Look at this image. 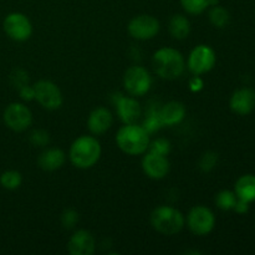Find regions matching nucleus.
Here are the masks:
<instances>
[{
    "mask_svg": "<svg viewBox=\"0 0 255 255\" xmlns=\"http://www.w3.org/2000/svg\"><path fill=\"white\" fill-rule=\"evenodd\" d=\"M2 120L7 128L15 132L26 131L32 124V114L27 106L20 102H12L2 114Z\"/></svg>",
    "mask_w": 255,
    "mask_h": 255,
    "instance_id": "nucleus-9",
    "label": "nucleus"
},
{
    "mask_svg": "<svg viewBox=\"0 0 255 255\" xmlns=\"http://www.w3.org/2000/svg\"><path fill=\"white\" fill-rule=\"evenodd\" d=\"M77 222H79V214H77V212L74 211V209H65L64 213L61 214V223L64 226V228H74Z\"/></svg>",
    "mask_w": 255,
    "mask_h": 255,
    "instance_id": "nucleus-29",
    "label": "nucleus"
},
{
    "mask_svg": "<svg viewBox=\"0 0 255 255\" xmlns=\"http://www.w3.org/2000/svg\"><path fill=\"white\" fill-rule=\"evenodd\" d=\"M249 204L251 203H248V202H246V201H243V199H237V203H236V206H234V208H233V211H236L237 213H239V214H246V213H248L249 212Z\"/></svg>",
    "mask_w": 255,
    "mask_h": 255,
    "instance_id": "nucleus-32",
    "label": "nucleus"
},
{
    "mask_svg": "<svg viewBox=\"0 0 255 255\" xmlns=\"http://www.w3.org/2000/svg\"><path fill=\"white\" fill-rule=\"evenodd\" d=\"M142 126H143V128L146 129L149 134L154 133L156 131L161 129L164 125L163 122H162L161 115H159V109L149 107L148 111L146 112V117H144Z\"/></svg>",
    "mask_w": 255,
    "mask_h": 255,
    "instance_id": "nucleus-21",
    "label": "nucleus"
},
{
    "mask_svg": "<svg viewBox=\"0 0 255 255\" xmlns=\"http://www.w3.org/2000/svg\"><path fill=\"white\" fill-rule=\"evenodd\" d=\"M209 21L214 25L216 27H226L228 25L231 15H229L228 10L226 7L221 6V5H213L209 10Z\"/></svg>",
    "mask_w": 255,
    "mask_h": 255,
    "instance_id": "nucleus-22",
    "label": "nucleus"
},
{
    "mask_svg": "<svg viewBox=\"0 0 255 255\" xmlns=\"http://www.w3.org/2000/svg\"><path fill=\"white\" fill-rule=\"evenodd\" d=\"M189 87H191L192 91H199V90L203 89V80L198 75H194L189 81Z\"/></svg>",
    "mask_w": 255,
    "mask_h": 255,
    "instance_id": "nucleus-33",
    "label": "nucleus"
},
{
    "mask_svg": "<svg viewBox=\"0 0 255 255\" xmlns=\"http://www.w3.org/2000/svg\"><path fill=\"white\" fill-rule=\"evenodd\" d=\"M218 162V154L214 152H206L199 161V168L204 172H209L216 167Z\"/></svg>",
    "mask_w": 255,
    "mask_h": 255,
    "instance_id": "nucleus-27",
    "label": "nucleus"
},
{
    "mask_svg": "<svg viewBox=\"0 0 255 255\" xmlns=\"http://www.w3.org/2000/svg\"><path fill=\"white\" fill-rule=\"evenodd\" d=\"M159 21L152 15L142 14L137 15L129 21L127 30L133 39L137 40H151L158 34Z\"/></svg>",
    "mask_w": 255,
    "mask_h": 255,
    "instance_id": "nucleus-11",
    "label": "nucleus"
},
{
    "mask_svg": "<svg viewBox=\"0 0 255 255\" xmlns=\"http://www.w3.org/2000/svg\"><path fill=\"white\" fill-rule=\"evenodd\" d=\"M101 144L94 136H80L72 142L69 151L71 163L76 168L87 169L94 167L101 157Z\"/></svg>",
    "mask_w": 255,
    "mask_h": 255,
    "instance_id": "nucleus-2",
    "label": "nucleus"
},
{
    "mask_svg": "<svg viewBox=\"0 0 255 255\" xmlns=\"http://www.w3.org/2000/svg\"><path fill=\"white\" fill-rule=\"evenodd\" d=\"M229 106L234 114L239 116H247L255 110V91L249 87H243L233 92Z\"/></svg>",
    "mask_w": 255,
    "mask_h": 255,
    "instance_id": "nucleus-14",
    "label": "nucleus"
},
{
    "mask_svg": "<svg viewBox=\"0 0 255 255\" xmlns=\"http://www.w3.org/2000/svg\"><path fill=\"white\" fill-rule=\"evenodd\" d=\"M112 100L116 106L117 116L124 124H134L141 117V105L133 96H125L119 92L112 96Z\"/></svg>",
    "mask_w": 255,
    "mask_h": 255,
    "instance_id": "nucleus-12",
    "label": "nucleus"
},
{
    "mask_svg": "<svg viewBox=\"0 0 255 255\" xmlns=\"http://www.w3.org/2000/svg\"><path fill=\"white\" fill-rule=\"evenodd\" d=\"M10 79H11V84L14 85V86L16 87L17 90H19L20 87L24 86V85H26L27 82H29V77H27V74L24 71V70H21V69L15 70V71L11 74V76H10Z\"/></svg>",
    "mask_w": 255,
    "mask_h": 255,
    "instance_id": "nucleus-30",
    "label": "nucleus"
},
{
    "mask_svg": "<svg viewBox=\"0 0 255 255\" xmlns=\"http://www.w3.org/2000/svg\"><path fill=\"white\" fill-rule=\"evenodd\" d=\"M216 51L208 45H198L189 54L187 66L192 74L201 76L211 71L216 66Z\"/></svg>",
    "mask_w": 255,
    "mask_h": 255,
    "instance_id": "nucleus-6",
    "label": "nucleus"
},
{
    "mask_svg": "<svg viewBox=\"0 0 255 255\" xmlns=\"http://www.w3.org/2000/svg\"><path fill=\"white\" fill-rule=\"evenodd\" d=\"M124 86L131 96H144L152 87V77L143 66H131L125 72Z\"/></svg>",
    "mask_w": 255,
    "mask_h": 255,
    "instance_id": "nucleus-5",
    "label": "nucleus"
},
{
    "mask_svg": "<svg viewBox=\"0 0 255 255\" xmlns=\"http://www.w3.org/2000/svg\"><path fill=\"white\" fill-rule=\"evenodd\" d=\"M2 29L11 40L17 42L26 41L32 34V24L22 12H10L2 21Z\"/></svg>",
    "mask_w": 255,
    "mask_h": 255,
    "instance_id": "nucleus-7",
    "label": "nucleus"
},
{
    "mask_svg": "<svg viewBox=\"0 0 255 255\" xmlns=\"http://www.w3.org/2000/svg\"><path fill=\"white\" fill-rule=\"evenodd\" d=\"M153 67L159 77L166 80L178 79L186 69V60L178 50L162 47L153 54Z\"/></svg>",
    "mask_w": 255,
    "mask_h": 255,
    "instance_id": "nucleus-3",
    "label": "nucleus"
},
{
    "mask_svg": "<svg viewBox=\"0 0 255 255\" xmlns=\"http://www.w3.org/2000/svg\"><path fill=\"white\" fill-rule=\"evenodd\" d=\"M234 193L239 199L253 203L255 202V174H244L234 186Z\"/></svg>",
    "mask_w": 255,
    "mask_h": 255,
    "instance_id": "nucleus-19",
    "label": "nucleus"
},
{
    "mask_svg": "<svg viewBox=\"0 0 255 255\" xmlns=\"http://www.w3.org/2000/svg\"><path fill=\"white\" fill-rule=\"evenodd\" d=\"M66 154L60 148H47L37 158V166L47 172L56 171L64 166Z\"/></svg>",
    "mask_w": 255,
    "mask_h": 255,
    "instance_id": "nucleus-17",
    "label": "nucleus"
},
{
    "mask_svg": "<svg viewBox=\"0 0 255 255\" xmlns=\"http://www.w3.org/2000/svg\"><path fill=\"white\" fill-rule=\"evenodd\" d=\"M50 137L49 133L44 129H35L31 134H30V142L36 147H44L49 143Z\"/></svg>",
    "mask_w": 255,
    "mask_h": 255,
    "instance_id": "nucleus-28",
    "label": "nucleus"
},
{
    "mask_svg": "<svg viewBox=\"0 0 255 255\" xmlns=\"http://www.w3.org/2000/svg\"><path fill=\"white\" fill-rule=\"evenodd\" d=\"M151 224L163 236H174L183 229L186 219L182 212L169 206H159L152 212Z\"/></svg>",
    "mask_w": 255,
    "mask_h": 255,
    "instance_id": "nucleus-4",
    "label": "nucleus"
},
{
    "mask_svg": "<svg viewBox=\"0 0 255 255\" xmlns=\"http://www.w3.org/2000/svg\"><path fill=\"white\" fill-rule=\"evenodd\" d=\"M191 31V22L184 15L177 14L169 20V32L177 40L186 39Z\"/></svg>",
    "mask_w": 255,
    "mask_h": 255,
    "instance_id": "nucleus-20",
    "label": "nucleus"
},
{
    "mask_svg": "<svg viewBox=\"0 0 255 255\" xmlns=\"http://www.w3.org/2000/svg\"><path fill=\"white\" fill-rule=\"evenodd\" d=\"M142 158V169L144 174L152 179H163L169 173L171 164L167 156L147 151Z\"/></svg>",
    "mask_w": 255,
    "mask_h": 255,
    "instance_id": "nucleus-13",
    "label": "nucleus"
},
{
    "mask_svg": "<svg viewBox=\"0 0 255 255\" xmlns=\"http://www.w3.org/2000/svg\"><path fill=\"white\" fill-rule=\"evenodd\" d=\"M237 199H238V197L234 192L224 189V191H221L216 196V204L222 211H233Z\"/></svg>",
    "mask_w": 255,
    "mask_h": 255,
    "instance_id": "nucleus-24",
    "label": "nucleus"
},
{
    "mask_svg": "<svg viewBox=\"0 0 255 255\" xmlns=\"http://www.w3.org/2000/svg\"><path fill=\"white\" fill-rule=\"evenodd\" d=\"M149 133L142 125L125 124L116 134V143L122 152L129 156L146 153L149 146Z\"/></svg>",
    "mask_w": 255,
    "mask_h": 255,
    "instance_id": "nucleus-1",
    "label": "nucleus"
},
{
    "mask_svg": "<svg viewBox=\"0 0 255 255\" xmlns=\"http://www.w3.org/2000/svg\"><path fill=\"white\" fill-rule=\"evenodd\" d=\"M19 95L24 101H31V100H35V90L34 86H30L29 84L24 85V86L20 87L19 90Z\"/></svg>",
    "mask_w": 255,
    "mask_h": 255,
    "instance_id": "nucleus-31",
    "label": "nucleus"
},
{
    "mask_svg": "<svg viewBox=\"0 0 255 255\" xmlns=\"http://www.w3.org/2000/svg\"><path fill=\"white\" fill-rule=\"evenodd\" d=\"M114 124V116L106 107H97L87 119V127L92 134H102Z\"/></svg>",
    "mask_w": 255,
    "mask_h": 255,
    "instance_id": "nucleus-16",
    "label": "nucleus"
},
{
    "mask_svg": "<svg viewBox=\"0 0 255 255\" xmlns=\"http://www.w3.org/2000/svg\"><path fill=\"white\" fill-rule=\"evenodd\" d=\"M34 90L35 100L44 109L52 111V110H57L61 107L64 99H62V94L56 84L49 81V80H40L34 85Z\"/></svg>",
    "mask_w": 255,
    "mask_h": 255,
    "instance_id": "nucleus-10",
    "label": "nucleus"
},
{
    "mask_svg": "<svg viewBox=\"0 0 255 255\" xmlns=\"http://www.w3.org/2000/svg\"><path fill=\"white\" fill-rule=\"evenodd\" d=\"M187 226L196 236H207L216 227V216L204 206H196L187 216Z\"/></svg>",
    "mask_w": 255,
    "mask_h": 255,
    "instance_id": "nucleus-8",
    "label": "nucleus"
},
{
    "mask_svg": "<svg viewBox=\"0 0 255 255\" xmlns=\"http://www.w3.org/2000/svg\"><path fill=\"white\" fill-rule=\"evenodd\" d=\"M162 122L164 126H174L181 124L186 117V107L182 102L171 101L159 109Z\"/></svg>",
    "mask_w": 255,
    "mask_h": 255,
    "instance_id": "nucleus-18",
    "label": "nucleus"
},
{
    "mask_svg": "<svg viewBox=\"0 0 255 255\" xmlns=\"http://www.w3.org/2000/svg\"><path fill=\"white\" fill-rule=\"evenodd\" d=\"M147 151L162 154V156H167L171 152V143L166 138H157L153 142H149Z\"/></svg>",
    "mask_w": 255,
    "mask_h": 255,
    "instance_id": "nucleus-26",
    "label": "nucleus"
},
{
    "mask_svg": "<svg viewBox=\"0 0 255 255\" xmlns=\"http://www.w3.org/2000/svg\"><path fill=\"white\" fill-rule=\"evenodd\" d=\"M22 183V176L20 172L10 169L0 174V184L7 191H15L19 188Z\"/></svg>",
    "mask_w": 255,
    "mask_h": 255,
    "instance_id": "nucleus-23",
    "label": "nucleus"
},
{
    "mask_svg": "<svg viewBox=\"0 0 255 255\" xmlns=\"http://www.w3.org/2000/svg\"><path fill=\"white\" fill-rule=\"evenodd\" d=\"M181 5L188 14L199 15L211 6V2L209 0H181Z\"/></svg>",
    "mask_w": 255,
    "mask_h": 255,
    "instance_id": "nucleus-25",
    "label": "nucleus"
},
{
    "mask_svg": "<svg viewBox=\"0 0 255 255\" xmlns=\"http://www.w3.org/2000/svg\"><path fill=\"white\" fill-rule=\"evenodd\" d=\"M96 249V242L89 231L75 232L69 239L67 251L71 255H92Z\"/></svg>",
    "mask_w": 255,
    "mask_h": 255,
    "instance_id": "nucleus-15",
    "label": "nucleus"
}]
</instances>
